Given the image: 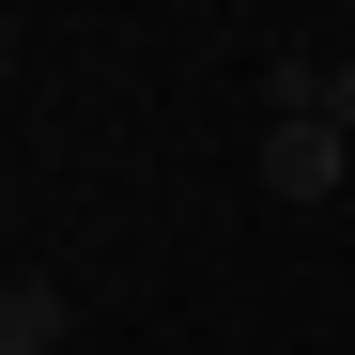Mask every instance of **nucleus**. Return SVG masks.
Segmentation results:
<instances>
[{
  "label": "nucleus",
  "mask_w": 355,
  "mask_h": 355,
  "mask_svg": "<svg viewBox=\"0 0 355 355\" xmlns=\"http://www.w3.org/2000/svg\"><path fill=\"white\" fill-rule=\"evenodd\" d=\"M263 201H355V139L340 124H263Z\"/></svg>",
  "instance_id": "nucleus-1"
},
{
  "label": "nucleus",
  "mask_w": 355,
  "mask_h": 355,
  "mask_svg": "<svg viewBox=\"0 0 355 355\" xmlns=\"http://www.w3.org/2000/svg\"><path fill=\"white\" fill-rule=\"evenodd\" d=\"M0 355H62V278H0Z\"/></svg>",
  "instance_id": "nucleus-2"
},
{
  "label": "nucleus",
  "mask_w": 355,
  "mask_h": 355,
  "mask_svg": "<svg viewBox=\"0 0 355 355\" xmlns=\"http://www.w3.org/2000/svg\"><path fill=\"white\" fill-rule=\"evenodd\" d=\"M324 124H340V139H355V62H324Z\"/></svg>",
  "instance_id": "nucleus-3"
}]
</instances>
